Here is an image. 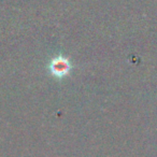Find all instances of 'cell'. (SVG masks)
Wrapping results in <instances>:
<instances>
[{"label": "cell", "mask_w": 157, "mask_h": 157, "mask_svg": "<svg viewBox=\"0 0 157 157\" xmlns=\"http://www.w3.org/2000/svg\"><path fill=\"white\" fill-rule=\"evenodd\" d=\"M68 63L63 59H56V60L53 61L52 63V71L54 72V74L56 75H63L66 72H68Z\"/></svg>", "instance_id": "1"}]
</instances>
